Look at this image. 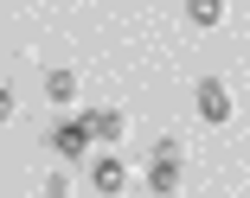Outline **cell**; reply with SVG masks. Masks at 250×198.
Masks as SVG:
<instances>
[{"mask_svg":"<svg viewBox=\"0 0 250 198\" xmlns=\"http://www.w3.org/2000/svg\"><path fill=\"white\" fill-rule=\"evenodd\" d=\"M52 154H58V160H90L96 141H90V128L71 115V122H52Z\"/></svg>","mask_w":250,"mask_h":198,"instance_id":"5b68a950","label":"cell"},{"mask_svg":"<svg viewBox=\"0 0 250 198\" xmlns=\"http://www.w3.org/2000/svg\"><path fill=\"white\" fill-rule=\"evenodd\" d=\"M192 115L206 122V128L231 122V90H225L218 77H199V83H192Z\"/></svg>","mask_w":250,"mask_h":198,"instance_id":"3957f363","label":"cell"},{"mask_svg":"<svg viewBox=\"0 0 250 198\" xmlns=\"http://www.w3.org/2000/svg\"><path fill=\"white\" fill-rule=\"evenodd\" d=\"M45 96H52V103H77V71L52 64V71H45Z\"/></svg>","mask_w":250,"mask_h":198,"instance_id":"8992f818","label":"cell"},{"mask_svg":"<svg viewBox=\"0 0 250 198\" xmlns=\"http://www.w3.org/2000/svg\"><path fill=\"white\" fill-rule=\"evenodd\" d=\"M0 122H13V83H0Z\"/></svg>","mask_w":250,"mask_h":198,"instance_id":"ba28073f","label":"cell"},{"mask_svg":"<svg viewBox=\"0 0 250 198\" xmlns=\"http://www.w3.org/2000/svg\"><path fill=\"white\" fill-rule=\"evenodd\" d=\"M225 19V0H186V26H199V32H212Z\"/></svg>","mask_w":250,"mask_h":198,"instance_id":"52a82bcc","label":"cell"},{"mask_svg":"<svg viewBox=\"0 0 250 198\" xmlns=\"http://www.w3.org/2000/svg\"><path fill=\"white\" fill-rule=\"evenodd\" d=\"M77 122L90 128V141H96V147H122V141H128V115H122V109H103V103H90Z\"/></svg>","mask_w":250,"mask_h":198,"instance_id":"277c9868","label":"cell"},{"mask_svg":"<svg viewBox=\"0 0 250 198\" xmlns=\"http://www.w3.org/2000/svg\"><path fill=\"white\" fill-rule=\"evenodd\" d=\"M90 192L96 198H122L128 192V160L116 154V147H96L90 154Z\"/></svg>","mask_w":250,"mask_h":198,"instance_id":"6da1fadb","label":"cell"},{"mask_svg":"<svg viewBox=\"0 0 250 198\" xmlns=\"http://www.w3.org/2000/svg\"><path fill=\"white\" fill-rule=\"evenodd\" d=\"M186 185V166H180V147L167 141V147H154V160H147V192L154 198H173Z\"/></svg>","mask_w":250,"mask_h":198,"instance_id":"7a4b0ae2","label":"cell"}]
</instances>
